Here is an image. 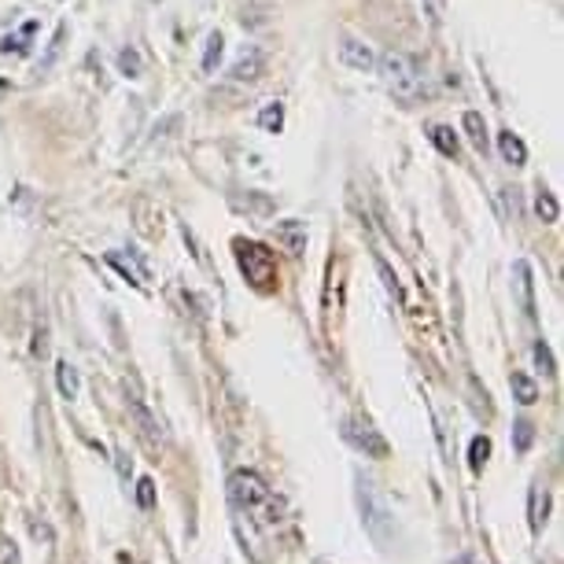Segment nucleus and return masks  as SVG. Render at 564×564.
Wrapping results in <instances>:
<instances>
[{"label": "nucleus", "mask_w": 564, "mask_h": 564, "mask_svg": "<svg viewBox=\"0 0 564 564\" xmlns=\"http://www.w3.org/2000/svg\"><path fill=\"white\" fill-rule=\"evenodd\" d=\"M229 498L240 513H248L254 524H262V528H273L276 520H281V502H276V495L259 480V476L248 473V468H240V473L229 476Z\"/></svg>", "instance_id": "f257e3e1"}, {"label": "nucleus", "mask_w": 564, "mask_h": 564, "mask_svg": "<svg viewBox=\"0 0 564 564\" xmlns=\"http://www.w3.org/2000/svg\"><path fill=\"white\" fill-rule=\"evenodd\" d=\"M380 67V78H384V85L391 93H395L399 100H417L421 89H424V63L417 56H410V52L402 48H391L384 52V56L377 59Z\"/></svg>", "instance_id": "f03ea898"}, {"label": "nucleus", "mask_w": 564, "mask_h": 564, "mask_svg": "<svg viewBox=\"0 0 564 564\" xmlns=\"http://www.w3.org/2000/svg\"><path fill=\"white\" fill-rule=\"evenodd\" d=\"M232 254H237L240 273L248 276V284L254 292H276L281 284V270H276V254L259 240H232Z\"/></svg>", "instance_id": "7ed1b4c3"}, {"label": "nucleus", "mask_w": 564, "mask_h": 564, "mask_svg": "<svg viewBox=\"0 0 564 564\" xmlns=\"http://www.w3.org/2000/svg\"><path fill=\"white\" fill-rule=\"evenodd\" d=\"M355 498H358V509H361V524H366L369 539L377 542L380 550H388L391 542H395V517H391V509L384 506V498L377 495V487L369 480H355Z\"/></svg>", "instance_id": "20e7f679"}, {"label": "nucleus", "mask_w": 564, "mask_h": 564, "mask_svg": "<svg viewBox=\"0 0 564 564\" xmlns=\"http://www.w3.org/2000/svg\"><path fill=\"white\" fill-rule=\"evenodd\" d=\"M344 440L361 451L366 457H388V440L380 435L366 417H347L344 421Z\"/></svg>", "instance_id": "39448f33"}, {"label": "nucleus", "mask_w": 564, "mask_h": 564, "mask_svg": "<svg viewBox=\"0 0 564 564\" xmlns=\"http://www.w3.org/2000/svg\"><path fill=\"white\" fill-rule=\"evenodd\" d=\"M126 406H130L133 429L141 435V443L148 451H163V432H159V421L152 417V410L144 406V399L137 395V391H130V395H126Z\"/></svg>", "instance_id": "423d86ee"}, {"label": "nucleus", "mask_w": 564, "mask_h": 564, "mask_svg": "<svg viewBox=\"0 0 564 564\" xmlns=\"http://www.w3.org/2000/svg\"><path fill=\"white\" fill-rule=\"evenodd\" d=\"M130 218H133L137 237H144V240L163 237V207H159L152 196H137L130 207Z\"/></svg>", "instance_id": "0eeeda50"}, {"label": "nucleus", "mask_w": 564, "mask_h": 564, "mask_svg": "<svg viewBox=\"0 0 564 564\" xmlns=\"http://www.w3.org/2000/svg\"><path fill=\"white\" fill-rule=\"evenodd\" d=\"M229 207L248 218H273L276 215V199L265 193H254V188H248V193H229Z\"/></svg>", "instance_id": "6e6552de"}, {"label": "nucleus", "mask_w": 564, "mask_h": 564, "mask_svg": "<svg viewBox=\"0 0 564 564\" xmlns=\"http://www.w3.org/2000/svg\"><path fill=\"white\" fill-rule=\"evenodd\" d=\"M339 63H344L347 70H358V74H369L377 67V52H372L366 41L358 37H344L339 41Z\"/></svg>", "instance_id": "1a4fd4ad"}, {"label": "nucleus", "mask_w": 564, "mask_h": 564, "mask_svg": "<svg viewBox=\"0 0 564 564\" xmlns=\"http://www.w3.org/2000/svg\"><path fill=\"white\" fill-rule=\"evenodd\" d=\"M273 237H276V243H281L284 251L292 254V259H303V251H306V221H300V218H284V221H276L273 226Z\"/></svg>", "instance_id": "9d476101"}, {"label": "nucleus", "mask_w": 564, "mask_h": 564, "mask_svg": "<svg viewBox=\"0 0 564 564\" xmlns=\"http://www.w3.org/2000/svg\"><path fill=\"white\" fill-rule=\"evenodd\" d=\"M262 74H265V56H262V48H243L240 52V59L229 67V78L237 82V85H254V82H262Z\"/></svg>", "instance_id": "9b49d317"}, {"label": "nucleus", "mask_w": 564, "mask_h": 564, "mask_svg": "<svg viewBox=\"0 0 564 564\" xmlns=\"http://www.w3.org/2000/svg\"><path fill=\"white\" fill-rule=\"evenodd\" d=\"M513 276H517V292H520V306H524V314L535 322V281H531V265L524 259L513 262Z\"/></svg>", "instance_id": "f8f14e48"}, {"label": "nucleus", "mask_w": 564, "mask_h": 564, "mask_svg": "<svg viewBox=\"0 0 564 564\" xmlns=\"http://www.w3.org/2000/svg\"><path fill=\"white\" fill-rule=\"evenodd\" d=\"M498 152H502V159L509 166H524L528 163V144L520 141V137L513 130H502L498 133Z\"/></svg>", "instance_id": "ddd939ff"}, {"label": "nucleus", "mask_w": 564, "mask_h": 564, "mask_svg": "<svg viewBox=\"0 0 564 564\" xmlns=\"http://www.w3.org/2000/svg\"><path fill=\"white\" fill-rule=\"evenodd\" d=\"M462 130L468 137V144H473L480 155H487V122H484V115L480 111H465Z\"/></svg>", "instance_id": "4468645a"}, {"label": "nucleus", "mask_w": 564, "mask_h": 564, "mask_svg": "<svg viewBox=\"0 0 564 564\" xmlns=\"http://www.w3.org/2000/svg\"><path fill=\"white\" fill-rule=\"evenodd\" d=\"M429 141L435 144V152L446 155V159H457V152H462V141H457L454 126H432V130H429Z\"/></svg>", "instance_id": "2eb2a0df"}, {"label": "nucleus", "mask_w": 564, "mask_h": 564, "mask_svg": "<svg viewBox=\"0 0 564 564\" xmlns=\"http://www.w3.org/2000/svg\"><path fill=\"white\" fill-rule=\"evenodd\" d=\"M56 388H59V395L63 399H78V391H82V377H78V369L70 366V361H56Z\"/></svg>", "instance_id": "dca6fc26"}, {"label": "nucleus", "mask_w": 564, "mask_h": 564, "mask_svg": "<svg viewBox=\"0 0 564 564\" xmlns=\"http://www.w3.org/2000/svg\"><path fill=\"white\" fill-rule=\"evenodd\" d=\"M535 215H539L542 226H553V221L561 218V204H557V196H553L546 185H539V188H535Z\"/></svg>", "instance_id": "f3484780"}, {"label": "nucleus", "mask_w": 564, "mask_h": 564, "mask_svg": "<svg viewBox=\"0 0 564 564\" xmlns=\"http://www.w3.org/2000/svg\"><path fill=\"white\" fill-rule=\"evenodd\" d=\"M221 56H226V34H221V30H210L207 45H204V70L215 74L221 67Z\"/></svg>", "instance_id": "a211bd4d"}, {"label": "nucleus", "mask_w": 564, "mask_h": 564, "mask_svg": "<svg viewBox=\"0 0 564 564\" xmlns=\"http://www.w3.org/2000/svg\"><path fill=\"white\" fill-rule=\"evenodd\" d=\"M509 388H513V399L520 406H531V402L539 399V384L528 377V372H513V377H509Z\"/></svg>", "instance_id": "6ab92c4d"}, {"label": "nucleus", "mask_w": 564, "mask_h": 564, "mask_svg": "<svg viewBox=\"0 0 564 564\" xmlns=\"http://www.w3.org/2000/svg\"><path fill=\"white\" fill-rule=\"evenodd\" d=\"M115 63H119V74H122V78H130V82H137V78L144 74V59H141V52H137L133 45H130V48H122V52H119V59H115Z\"/></svg>", "instance_id": "aec40b11"}, {"label": "nucleus", "mask_w": 564, "mask_h": 564, "mask_svg": "<svg viewBox=\"0 0 564 564\" xmlns=\"http://www.w3.org/2000/svg\"><path fill=\"white\" fill-rule=\"evenodd\" d=\"M487 457H491V440H487V435H476V440L468 443V465H473V473H480L487 465Z\"/></svg>", "instance_id": "412c9836"}, {"label": "nucleus", "mask_w": 564, "mask_h": 564, "mask_svg": "<svg viewBox=\"0 0 564 564\" xmlns=\"http://www.w3.org/2000/svg\"><path fill=\"white\" fill-rule=\"evenodd\" d=\"M259 126L265 133H281L284 130V104H265L259 115Z\"/></svg>", "instance_id": "4be33fe9"}, {"label": "nucleus", "mask_w": 564, "mask_h": 564, "mask_svg": "<svg viewBox=\"0 0 564 564\" xmlns=\"http://www.w3.org/2000/svg\"><path fill=\"white\" fill-rule=\"evenodd\" d=\"M531 355H535V366L546 372V377H557V361H553L546 339H535V347H531Z\"/></svg>", "instance_id": "5701e85b"}, {"label": "nucleus", "mask_w": 564, "mask_h": 564, "mask_svg": "<svg viewBox=\"0 0 564 564\" xmlns=\"http://www.w3.org/2000/svg\"><path fill=\"white\" fill-rule=\"evenodd\" d=\"M531 440H535V429H531V421H517L513 424V446H517V454H524Z\"/></svg>", "instance_id": "b1692460"}, {"label": "nucleus", "mask_w": 564, "mask_h": 564, "mask_svg": "<svg viewBox=\"0 0 564 564\" xmlns=\"http://www.w3.org/2000/svg\"><path fill=\"white\" fill-rule=\"evenodd\" d=\"M377 270H380V276H384V289H388L391 295H395V300H402V284H399V276L391 273V265H388L384 259H380V254H377Z\"/></svg>", "instance_id": "393cba45"}, {"label": "nucleus", "mask_w": 564, "mask_h": 564, "mask_svg": "<svg viewBox=\"0 0 564 564\" xmlns=\"http://www.w3.org/2000/svg\"><path fill=\"white\" fill-rule=\"evenodd\" d=\"M137 502H141V509H152L155 506V480H148V476H141V480H137Z\"/></svg>", "instance_id": "a878e982"}, {"label": "nucleus", "mask_w": 564, "mask_h": 564, "mask_svg": "<svg viewBox=\"0 0 564 564\" xmlns=\"http://www.w3.org/2000/svg\"><path fill=\"white\" fill-rule=\"evenodd\" d=\"M498 196H502V207H506V218H520V188H502V193H498Z\"/></svg>", "instance_id": "bb28decb"}, {"label": "nucleus", "mask_w": 564, "mask_h": 564, "mask_svg": "<svg viewBox=\"0 0 564 564\" xmlns=\"http://www.w3.org/2000/svg\"><path fill=\"white\" fill-rule=\"evenodd\" d=\"M424 15L432 19V26H443V15H446V0H424Z\"/></svg>", "instance_id": "cd10ccee"}, {"label": "nucleus", "mask_w": 564, "mask_h": 564, "mask_svg": "<svg viewBox=\"0 0 564 564\" xmlns=\"http://www.w3.org/2000/svg\"><path fill=\"white\" fill-rule=\"evenodd\" d=\"M63 37H67V26H59V30H56V41H52V48H48L45 63H41V70H48V67H52V59L59 56V48H63Z\"/></svg>", "instance_id": "c85d7f7f"}, {"label": "nucleus", "mask_w": 564, "mask_h": 564, "mask_svg": "<svg viewBox=\"0 0 564 564\" xmlns=\"http://www.w3.org/2000/svg\"><path fill=\"white\" fill-rule=\"evenodd\" d=\"M0 564H19V550H15V542L0 539Z\"/></svg>", "instance_id": "c756f323"}, {"label": "nucleus", "mask_w": 564, "mask_h": 564, "mask_svg": "<svg viewBox=\"0 0 564 564\" xmlns=\"http://www.w3.org/2000/svg\"><path fill=\"white\" fill-rule=\"evenodd\" d=\"M115 457H119V473H122V480H130L133 465H130V462H126V454H122V451H119V454H115Z\"/></svg>", "instance_id": "7c9ffc66"}]
</instances>
